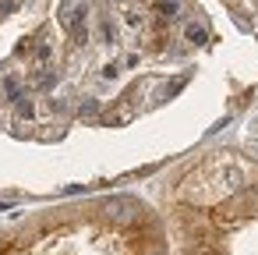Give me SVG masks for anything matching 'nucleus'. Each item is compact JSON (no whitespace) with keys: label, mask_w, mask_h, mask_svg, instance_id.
I'll list each match as a JSON object with an SVG mask.
<instances>
[{"label":"nucleus","mask_w":258,"mask_h":255,"mask_svg":"<svg viewBox=\"0 0 258 255\" xmlns=\"http://www.w3.org/2000/svg\"><path fill=\"white\" fill-rule=\"evenodd\" d=\"M170 213L180 255H258V170L233 152L187 167Z\"/></svg>","instance_id":"1"},{"label":"nucleus","mask_w":258,"mask_h":255,"mask_svg":"<svg viewBox=\"0 0 258 255\" xmlns=\"http://www.w3.org/2000/svg\"><path fill=\"white\" fill-rule=\"evenodd\" d=\"M0 255H170L163 227L131 195H110L82 213L29 223L0 237Z\"/></svg>","instance_id":"2"}]
</instances>
